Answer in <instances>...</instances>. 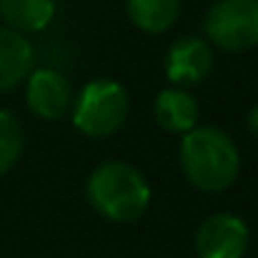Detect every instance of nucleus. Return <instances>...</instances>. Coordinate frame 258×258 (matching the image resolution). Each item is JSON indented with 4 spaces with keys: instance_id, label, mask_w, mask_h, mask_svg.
Listing matches in <instances>:
<instances>
[{
    "instance_id": "10",
    "label": "nucleus",
    "mask_w": 258,
    "mask_h": 258,
    "mask_svg": "<svg viewBox=\"0 0 258 258\" xmlns=\"http://www.w3.org/2000/svg\"><path fill=\"white\" fill-rule=\"evenodd\" d=\"M0 18L18 33H40L55 18V0H0Z\"/></svg>"
},
{
    "instance_id": "13",
    "label": "nucleus",
    "mask_w": 258,
    "mask_h": 258,
    "mask_svg": "<svg viewBox=\"0 0 258 258\" xmlns=\"http://www.w3.org/2000/svg\"><path fill=\"white\" fill-rule=\"evenodd\" d=\"M248 131L258 138V103L251 108V113H248Z\"/></svg>"
},
{
    "instance_id": "9",
    "label": "nucleus",
    "mask_w": 258,
    "mask_h": 258,
    "mask_svg": "<svg viewBox=\"0 0 258 258\" xmlns=\"http://www.w3.org/2000/svg\"><path fill=\"white\" fill-rule=\"evenodd\" d=\"M153 115L163 131L183 136L198 123V100L185 88L168 86L156 95Z\"/></svg>"
},
{
    "instance_id": "11",
    "label": "nucleus",
    "mask_w": 258,
    "mask_h": 258,
    "mask_svg": "<svg viewBox=\"0 0 258 258\" xmlns=\"http://www.w3.org/2000/svg\"><path fill=\"white\" fill-rule=\"evenodd\" d=\"M131 23L151 35L171 30L180 13V0H125Z\"/></svg>"
},
{
    "instance_id": "8",
    "label": "nucleus",
    "mask_w": 258,
    "mask_h": 258,
    "mask_svg": "<svg viewBox=\"0 0 258 258\" xmlns=\"http://www.w3.org/2000/svg\"><path fill=\"white\" fill-rule=\"evenodd\" d=\"M33 63H35L33 43L23 33L0 25V93L25 83V78L33 71Z\"/></svg>"
},
{
    "instance_id": "6",
    "label": "nucleus",
    "mask_w": 258,
    "mask_h": 258,
    "mask_svg": "<svg viewBox=\"0 0 258 258\" xmlns=\"http://www.w3.org/2000/svg\"><path fill=\"white\" fill-rule=\"evenodd\" d=\"M25 103L33 110V115L43 120H60L71 113L73 86L60 71L33 68L25 78Z\"/></svg>"
},
{
    "instance_id": "1",
    "label": "nucleus",
    "mask_w": 258,
    "mask_h": 258,
    "mask_svg": "<svg viewBox=\"0 0 258 258\" xmlns=\"http://www.w3.org/2000/svg\"><path fill=\"white\" fill-rule=\"evenodd\" d=\"M178 156L183 175L206 193L231 188L241 171L238 146L226 131L213 125H196L183 133Z\"/></svg>"
},
{
    "instance_id": "12",
    "label": "nucleus",
    "mask_w": 258,
    "mask_h": 258,
    "mask_svg": "<svg viewBox=\"0 0 258 258\" xmlns=\"http://www.w3.org/2000/svg\"><path fill=\"white\" fill-rule=\"evenodd\" d=\"M23 146L25 138L20 120L10 110L0 108V175H5L18 163V158L23 156Z\"/></svg>"
},
{
    "instance_id": "3",
    "label": "nucleus",
    "mask_w": 258,
    "mask_h": 258,
    "mask_svg": "<svg viewBox=\"0 0 258 258\" xmlns=\"http://www.w3.org/2000/svg\"><path fill=\"white\" fill-rule=\"evenodd\" d=\"M73 125L88 138L113 136L131 113V95L118 81L98 78L83 86L71 105Z\"/></svg>"
},
{
    "instance_id": "7",
    "label": "nucleus",
    "mask_w": 258,
    "mask_h": 258,
    "mask_svg": "<svg viewBox=\"0 0 258 258\" xmlns=\"http://www.w3.org/2000/svg\"><path fill=\"white\" fill-rule=\"evenodd\" d=\"M211 71H213V48L206 38L183 35L168 48L166 78L171 81V86H198L208 78Z\"/></svg>"
},
{
    "instance_id": "2",
    "label": "nucleus",
    "mask_w": 258,
    "mask_h": 258,
    "mask_svg": "<svg viewBox=\"0 0 258 258\" xmlns=\"http://www.w3.org/2000/svg\"><path fill=\"white\" fill-rule=\"evenodd\" d=\"M88 203L113 223H133L151 206V185L143 173L123 161H105L88 175Z\"/></svg>"
},
{
    "instance_id": "4",
    "label": "nucleus",
    "mask_w": 258,
    "mask_h": 258,
    "mask_svg": "<svg viewBox=\"0 0 258 258\" xmlns=\"http://www.w3.org/2000/svg\"><path fill=\"white\" fill-rule=\"evenodd\" d=\"M206 40L241 53L258 45V0H218L203 20Z\"/></svg>"
},
{
    "instance_id": "5",
    "label": "nucleus",
    "mask_w": 258,
    "mask_h": 258,
    "mask_svg": "<svg viewBox=\"0 0 258 258\" xmlns=\"http://www.w3.org/2000/svg\"><path fill=\"white\" fill-rule=\"evenodd\" d=\"M251 246V231L233 213L208 216L196 233L198 258H243Z\"/></svg>"
}]
</instances>
